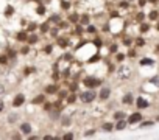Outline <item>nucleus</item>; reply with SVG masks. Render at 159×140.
<instances>
[{"mask_svg": "<svg viewBox=\"0 0 159 140\" xmlns=\"http://www.w3.org/2000/svg\"><path fill=\"white\" fill-rule=\"evenodd\" d=\"M80 100L83 104H90L97 100V92L95 89H86L84 92H80Z\"/></svg>", "mask_w": 159, "mask_h": 140, "instance_id": "f257e3e1", "label": "nucleus"}, {"mask_svg": "<svg viewBox=\"0 0 159 140\" xmlns=\"http://www.w3.org/2000/svg\"><path fill=\"white\" fill-rule=\"evenodd\" d=\"M81 83H83V86L86 89H97V87H100V86L103 84V81H102V78H97V76L89 75V76H84Z\"/></svg>", "mask_w": 159, "mask_h": 140, "instance_id": "f03ea898", "label": "nucleus"}, {"mask_svg": "<svg viewBox=\"0 0 159 140\" xmlns=\"http://www.w3.org/2000/svg\"><path fill=\"white\" fill-rule=\"evenodd\" d=\"M131 67L130 65H120L119 69H117V78H119L120 81H126L131 78Z\"/></svg>", "mask_w": 159, "mask_h": 140, "instance_id": "7ed1b4c3", "label": "nucleus"}, {"mask_svg": "<svg viewBox=\"0 0 159 140\" xmlns=\"http://www.w3.org/2000/svg\"><path fill=\"white\" fill-rule=\"evenodd\" d=\"M111 93H112V89L109 87V86H100V92H97V98L100 101H106L111 98Z\"/></svg>", "mask_w": 159, "mask_h": 140, "instance_id": "20e7f679", "label": "nucleus"}, {"mask_svg": "<svg viewBox=\"0 0 159 140\" xmlns=\"http://www.w3.org/2000/svg\"><path fill=\"white\" fill-rule=\"evenodd\" d=\"M19 131L22 132L24 137H27V135H30L31 132H33V126H31L30 121H22V123L19 125Z\"/></svg>", "mask_w": 159, "mask_h": 140, "instance_id": "39448f33", "label": "nucleus"}, {"mask_svg": "<svg viewBox=\"0 0 159 140\" xmlns=\"http://www.w3.org/2000/svg\"><path fill=\"white\" fill-rule=\"evenodd\" d=\"M142 118H144V115L140 114V112H133V114L126 118V121H128V125H137L142 121Z\"/></svg>", "mask_w": 159, "mask_h": 140, "instance_id": "423d86ee", "label": "nucleus"}, {"mask_svg": "<svg viewBox=\"0 0 159 140\" xmlns=\"http://www.w3.org/2000/svg\"><path fill=\"white\" fill-rule=\"evenodd\" d=\"M25 104V93H16L13 98V107H20Z\"/></svg>", "mask_w": 159, "mask_h": 140, "instance_id": "0eeeda50", "label": "nucleus"}, {"mask_svg": "<svg viewBox=\"0 0 159 140\" xmlns=\"http://www.w3.org/2000/svg\"><path fill=\"white\" fill-rule=\"evenodd\" d=\"M134 104L137 109H147V107H150V101L148 100H145L144 97H137L134 100Z\"/></svg>", "mask_w": 159, "mask_h": 140, "instance_id": "6e6552de", "label": "nucleus"}, {"mask_svg": "<svg viewBox=\"0 0 159 140\" xmlns=\"http://www.w3.org/2000/svg\"><path fill=\"white\" fill-rule=\"evenodd\" d=\"M122 103H123L125 106H131L134 103V95L131 92H126L123 97H122Z\"/></svg>", "mask_w": 159, "mask_h": 140, "instance_id": "1a4fd4ad", "label": "nucleus"}, {"mask_svg": "<svg viewBox=\"0 0 159 140\" xmlns=\"http://www.w3.org/2000/svg\"><path fill=\"white\" fill-rule=\"evenodd\" d=\"M126 126H128V121H126L125 118L117 120L116 125H114V131H123V129H126Z\"/></svg>", "mask_w": 159, "mask_h": 140, "instance_id": "9d476101", "label": "nucleus"}, {"mask_svg": "<svg viewBox=\"0 0 159 140\" xmlns=\"http://www.w3.org/2000/svg\"><path fill=\"white\" fill-rule=\"evenodd\" d=\"M56 92H60V89H58L56 84H48V86H45V89H44V93H50V95H55Z\"/></svg>", "mask_w": 159, "mask_h": 140, "instance_id": "9b49d317", "label": "nucleus"}, {"mask_svg": "<svg viewBox=\"0 0 159 140\" xmlns=\"http://www.w3.org/2000/svg\"><path fill=\"white\" fill-rule=\"evenodd\" d=\"M102 131L103 132H112V131H114V123H112V121H103Z\"/></svg>", "mask_w": 159, "mask_h": 140, "instance_id": "f8f14e48", "label": "nucleus"}, {"mask_svg": "<svg viewBox=\"0 0 159 140\" xmlns=\"http://www.w3.org/2000/svg\"><path fill=\"white\" fill-rule=\"evenodd\" d=\"M45 101V93H41V95H36L33 100H31V104L36 106V104H44Z\"/></svg>", "mask_w": 159, "mask_h": 140, "instance_id": "ddd939ff", "label": "nucleus"}, {"mask_svg": "<svg viewBox=\"0 0 159 140\" xmlns=\"http://www.w3.org/2000/svg\"><path fill=\"white\" fill-rule=\"evenodd\" d=\"M72 123H74V118H72L70 115H64V117H61V126L67 128V126H70Z\"/></svg>", "mask_w": 159, "mask_h": 140, "instance_id": "4468645a", "label": "nucleus"}, {"mask_svg": "<svg viewBox=\"0 0 159 140\" xmlns=\"http://www.w3.org/2000/svg\"><path fill=\"white\" fill-rule=\"evenodd\" d=\"M122 118H126V112L125 111H116L112 114V120L117 121V120H122Z\"/></svg>", "mask_w": 159, "mask_h": 140, "instance_id": "2eb2a0df", "label": "nucleus"}, {"mask_svg": "<svg viewBox=\"0 0 159 140\" xmlns=\"http://www.w3.org/2000/svg\"><path fill=\"white\" fill-rule=\"evenodd\" d=\"M78 24H81L83 26L89 25L90 24V16L89 14H80V22H78Z\"/></svg>", "mask_w": 159, "mask_h": 140, "instance_id": "dca6fc26", "label": "nucleus"}, {"mask_svg": "<svg viewBox=\"0 0 159 140\" xmlns=\"http://www.w3.org/2000/svg\"><path fill=\"white\" fill-rule=\"evenodd\" d=\"M16 39L19 40V42H27V39H28V34H27V31H19V33L16 34Z\"/></svg>", "mask_w": 159, "mask_h": 140, "instance_id": "f3484780", "label": "nucleus"}, {"mask_svg": "<svg viewBox=\"0 0 159 140\" xmlns=\"http://www.w3.org/2000/svg\"><path fill=\"white\" fill-rule=\"evenodd\" d=\"M83 33H86V31H84V26L81 25V24H75V28H74V34H76V36H81Z\"/></svg>", "mask_w": 159, "mask_h": 140, "instance_id": "a211bd4d", "label": "nucleus"}, {"mask_svg": "<svg viewBox=\"0 0 159 140\" xmlns=\"http://www.w3.org/2000/svg\"><path fill=\"white\" fill-rule=\"evenodd\" d=\"M78 22H80V14H78V13H72V14L69 16V24H78Z\"/></svg>", "mask_w": 159, "mask_h": 140, "instance_id": "6ab92c4d", "label": "nucleus"}, {"mask_svg": "<svg viewBox=\"0 0 159 140\" xmlns=\"http://www.w3.org/2000/svg\"><path fill=\"white\" fill-rule=\"evenodd\" d=\"M84 31H86L88 34H97V26L89 24V25H86V26H84Z\"/></svg>", "mask_w": 159, "mask_h": 140, "instance_id": "aec40b11", "label": "nucleus"}, {"mask_svg": "<svg viewBox=\"0 0 159 140\" xmlns=\"http://www.w3.org/2000/svg\"><path fill=\"white\" fill-rule=\"evenodd\" d=\"M139 64L142 65V67H144V65H154V61L150 59V58H142V59L139 61Z\"/></svg>", "mask_w": 159, "mask_h": 140, "instance_id": "412c9836", "label": "nucleus"}, {"mask_svg": "<svg viewBox=\"0 0 159 140\" xmlns=\"http://www.w3.org/2000/svg\"><path fill=\"white\" fill-rule=\"evenodd\" d=\"M38 34H31V36H28V39H27V44L28 45H34L36 42H38Z\"/></svg>", "mask_w": 159, "mask_h": 140, "instance_id": "4be33fe9", "label": "nucleus"}, {"mask_svg": "<svg viewBox=\"0 0 159 140\" xmlns=\"http://www.w3.org/2000/svg\"><path fill=\"white\" fill-rule=\"evenodd\" d=\"M17 118H19V115H17V114H10V115H8V123L14 125L16 121H17Z\"/></svg>", "mask_w": 159, "mask_h": 140, "instance_id": "5701e85b", "label": "nucleus"}, {"mask_svg": "<svg viewBox=\"0 0 159 140\" xmlns=\"http://www.w3.org/2000/svg\"><path fill=\"white\" fill-rule=\"evenodd\" d=\"M67 44H69V40H67L66 38H58V45H60L61 48H66Z\"/></svg>", "mask_w": 159, "mask_h": 140, "instance_id": "b1692460", "label": "nucleus"}, {"mask_svg": "<svg viewBox=\"0 0 159 140\" xmlns=\"http://www.w3.org/2000/svg\"><path fill=\"white\" fill-rule=\"evenodd\" d=\"M75 101H76V95L74 92H69V95H67V103H69V104H74Z\"/></svg>", "mask_w": 159, "mask_h": 140, "instance_id": "393cba45", "label": "nucleus"}, {"mask_svg": "<svg viewBox=\"0 0 159 140\" xmlns=\"http://www.w3.org/2000/svg\"><path fill=\"white\" fill-rule=\"evenodd\" d=\"M61 139L62 140H74L75 139V132H66V134L61 135Z\"/></svg>", "mask_w": 159, "mask_h": 140, "instance_id": "a878e982", "label": "nucleus"}, {"mask_svg": "<svg viewBox=\"0 0 159 140\" xmlns=\"http://www.w3.org/2000/svg\"><path fill=\"white\" fill-rule=\"evenodd\" d=\"M50 22H53V24H60V20H61V16L60 14H52L50 16Z\"/></svg>", "mask_w": 159, "mask_h": 140, "instance_id": "bb28decb", "label": "nucleus"}, {"mask_svg": "<svg viewBox=\"0 0 159 140\" xmlns=\"http://www.w3.org/2000/svg\"><path fill=\"white\" fill-rule=\"evenodd\" d=\"M148 30H150V25L148 24H142V25H140V28H139V31H140V33H148Z\"/></svg>", "mask_w": 159, "mask_h": 140, "instance_id": "cd10ccee", "label": "nucleus"}, {"mask_svg": "<svg viewBox=\"0 0 159 140\" xmlns=\"http://www.w3.org/2000/svg\"><path fill=\"white\" fill-rule=\"evenodd\" d=\"M158 17H159V13H158V11H151V13L148 14V19H150V20H156Z\"/></svg>", "mask_w": 159, "mask_h": 140, "instance_id": "c85d7f7f", "label": "nucleus"}, {"mask_svg": "<svg viewBox=\"0 0 159 140\" xmlns=\"http://www.w3.org/2000/svg\"><path fill=\"white\" fill-rule=\"evenodd\" d=\"M148 83L150 84H154L156 87H159V76H153V78H150Z\"/></svg>", "mask_w": 159, "mask_h": 140, "instance_id": "c756f323", "label": "nucleus"}, {"mask_svg": "<svg viewBox=\"0 0 159 140\" xmlns=\"http://www.w3.org/2000/svg\"><path fill=\"white\" fill-rule=\"evenodd\" d=\"M94 45H95L97 48H98V47L102 48V47H103V40L100 39V38H95V39H94Z\"/></svg>", "mask_w": 159, "mask_h": 140, "instance_id": "7c9ffc66", "label": "nucleus"}, {"mask_svg": "<svg viewBox=\"0 0 159 140\" xmlns=\"http://www.w3.org/2000/svg\"><path fill=\"white\" fill-rule=\"evenodd\" d=\"M134 42H136V47H144V45H145V39L137 38V39L134 40Z\"/></svg>", "mask_w": 159, "mask_h": 140, "instance_id": "2f4dec72", "label": "nucleus"}, {"mask_svg": "<svg viewBox=\"0 0 159 140\" xmlns=\"http://www.w3.org/2000/svg\"><path fill=\"white\" fill-rule=\"evenodd\" d=\"M125 58H126L125 53H117V55H116V61H117V62H122Z\"/></svg>", "mask_w": 159, "mask_h": 140, "instance_id": "473e14b6", "label": "nucleus"}, {"mask_svg": "<svg viewBox=\"0 0 159 140\" xmlns=\"http://www.w3.org/2000/svg\"><path fill=\"white\" fill-rule=\"evenodd\" d=\"M36 13H38L39 16H42V14H45V6H44V5H39L38 8H36Z\"/></svg>", "mask_w": 159, "mask_h": 140, "instance_id": "72a5a7b5", "label": "nucleus"}, {"mask_svg": "<svg viewBox=\"0 0 159 140\" xmlns=\"http://www.w3.org/2000/svg\"><path fill=\"white\" fill-rule=\"evenodd\" d=\"M154 121H140V128H148V126H153Z\"/></svg>", "mask_w": 159, "mask_h": 140, "instance_id": "f704fd0d", "label": "nucleus"}, {"mask_svg": "<svg viewBox=\"0 0 159 140\" xmlns=\"http://www.w3.org/2000/svg\"><path fill=\"white\" fill-rule=\"evenodd\" d=\"M53 109V104H52V103H48V101H44V111H52Z\"/></svg>", "mask_w": 159, "mask_h": 140, "instance_id": "c9c22d12", "label": "nucleus"}, {"mask_svg": "<svg viewBox=\"0 0 159 140\" xmlns=\"http://www.w3.org/2000/svg\"><path fill=\"white\" fill-rule=\"evenodd\" d=\"M144 19H145V14H144L142 11L136 14V20H137V22H144Z\"/></svg>", "mask_w": 159, "mask_h": 140, "instance_id": "e433bc0d", "label": "nucleus"}, {"mask_svg": "<svg viewBox=\"0 0 159 140\" xmlns=\"http://www.w3.org/2000/svg\"><path fill=\"white\" fill-rule=\"evenodd\" d=\"M8 61H10V58H8L6 55H2V56H0V64L5 65V64H8Z\"/></svg>", "mask_w": 159, "mask_h": 140, "instance_id": "4c0bfd02", "label": "nucleus"}, {"mask_svg": "<svg viewBox=\"0 0 159 140\" xmlns=\"http://www.w3.org/2000/svg\"><path fill=\"white\" fill-rule=\"evenodd\" d=\"M117 50H119V45L117 44H111L109 45V52L111 53H117Z\"/></svg>", "mask_w": 159, "mask_h": 140, "instance_id": "58836bf2", "label": "nucleus"}, {"mask_svg": "<svg viewBox=\"0 0 159 140\" xmlns=\"http://www.w3.org/2000/svg\"><path fill=\"white\" fill-rule=\"evenodd\" d=\"M95 132H97V129H89V131H86L83 135H84V137H90V135H94Z\"/></svg>", "mask_w": 159, "mask_h": 140, "instance_id": "ea45409f", "label": "nucleus"}, {"mask_svg": "<svg viewBox=\"0 0 159 140\" xmlns=\"http://www.w3.org/2000/svg\"><path fill=\"white\" fill-rule=\"evenodd\" d=\"M33 72H36V69H34V67H28V69H27V70H24V75L27 76V75L33 73Z\"/></svg>", "mask_w": 159, "mask_h": 140, "instance_id": "a19ab883", "label": "nucleus"}, {"mask_svg": "<svg viewBox=\"0 0 159 140\" xmlns=\"http://www.w3.org/2000/svg\"><path fill=\"white\" fill-rule=\"evenodd\" d=\"M28 52H30V47H28V45H24V47L20 48V53H22V55H27Z\"/></svg>", "mask_w": 159, "mask_h": 140, "instance_id": "79ce46f5", "label": "nucleus"}, {"mask_svg": "<svg viewBox=\"0 0 159 140\" xmlns=\"http://www.w3.org/2000/svg\"><path fill=\"white\" fill-rule=\"evenodd\" d=\"M5 92H6L5 86H3V83H0V98H2L3 95H5Z\"/></svg>", "mask_w": 159, "mask_h": 140, "instance_id": "37998d69", "label": "nucleus"}, {"mask_svg": "<svg viewBox=\"0 0 159 140\" xmlns=\"http://www.w3.org/2000/svg\"><path fill=\"white\" fill-rule=\"evenodd\" d=\"M61 8H62V10H69V8H70V3L64 0V2H61Z\"/></svg>", "mask_w": 159, "mask_h": 140, "instance_id": "c03bdc74", "label": "nucleus"}, {"mask_svg": "<svg viewBox=\"0 0 159 140\" xmlns=\"http://www.w3.org/2000/svg\"><path fill=\"white\" fill-rule=\"evenodd\" d=\"M13 13H14V8H13V6H8L6 11H5V16H11Z\"/></svg>", "mask_w": 159, "mask_h": 140, "instance_id": "a18cd8bd", "label": "nucleus"}, {"mask_svg": "<svg viewBox=\"0 0 159 140\" xmlns=\"http://www.w3.org/2000/svg\"><path fill=\"white\" fill-rule=\"evenodd\" d=\"M27 139H30V140H38L39 135H38V134H30V135H27Z\"/></svg>", "mask_w": 159, "mask_h": 140, "instance_id": "49530a36", "label": "nucleus"}, {"mask_svg": "<svg viewBox=\"0 0 159 140\" xmlns=\"http://www.w3.org/2000/svg\"><path fill=\"white\" fill-rule=\"evenodd\" d=\"M58 31H60L58 28H52V30H50V34H52L53 38H56V36H58Z\"/></svg>", "mask_w": 159, "mask_h": 140, "instance_id": "de8ad7c7", "label": "nucleus"}, {"mask_svg": "<svg viewBox=\"0 0 159 140\" xmlns=\"http://www.w3.org/2000/svg\"><path fill=\"white\" fill-rule=\"evenodd\" d=\"M128 6H130V2H126V0H125V2H120V8H123V10H126Z\"/></svg>", "mask_w": 159, "mask_h": 140, "instance_id": "09e8293b", "label": "nucleus"}, {"mask_svg": "<svg viewBox=\"0 0 159 140\" xmlns=\"http://www.w3.org/2000/svg\"><path fill=\"white\" fill-rule=\"evenodd\" d=\"M131 42H133V40H131L130 38H123V45H126V47H130V45H131Z\"/></svg>", "mask_w": 159, "mask_h": 140, "instance_id": "8fccbe9b", "label": "nucleus"}, {"mask_svg": "<svg viewBox=\"0 0 159 140\" xmlns=\"http://www.w3.org/2000/svg\"><path fill=\"white\" fill-rule=\"evenodd\" d=\"M97 61H100V56L98 55H94V58H90L88 62H97Z\"/></svg>", "mask_w": 159, "mask_h": 140, "instance_id": "3c124183", "label": "nucleus"}, {"mask_svg": "<svg viewBox=\"0 0 159 140\" xmlns=\"http://www.w3.org/2000/svg\"><path fill=\"white\" fill-rule=\"evenodd\" d=\"M3 111H5V101L0 98V112H3Z\"/></svg>", "mask_w": 159, "mask_h": 140, "instance_id": "603ef678", "label": "nucleus"}, {"mask_svg": "<svg viewBox=\"0 0 159 140\" xmlns=\"http://www.w3.org/2000/svg\"><path fill=\"white\" fill-rule=\"evenodd\" d=\"M78 89V83H72V86H70V92H74V90H76Z\"/></svg>", "mask_w": 159, "mask_h": 140, "instance_id": "864d4df0", "label": "nucleus"}, {"mask_svg": "<svg viewBox=\"0 0 159 140\" xmlns=\"http://www.w3.org/2000/svg\"><path fill=\"white\" fill-rule=\"evenodd\" d=\"M52 52H53V47L52 45H47V47H45V53L48 55V53H52Z\"/></svg>", "mask_w": 159, "mask_h": 140, "instance_id": "5fc2aeb1", "label": "nucleus"}, {"mask_svg": "<svg viewBox=\"0 0 159 140\" xmlns=\"http://www.w3.org/2000/svg\"><path fill=\"white\" fill-rule=\"evenodd\" d=\"M42 139H45V140H52V139H53V135H50V134H45Z\"/></svg>", "mask_w": 159, "mask_h": 140, "instance_id": "6e6d98bb", "label": "nucleus"}, {"mask_svg": "<svg viewBox=\"0 0 159 140\" xmlns=\"http://www.w3.org/2000/svg\"><path fill=\"white\" fill-rule=\"evenodd\" d=\"M134 55H136L134 50H130V52H128V56H130V58H134Z\"/></svg>", "mask_w": 159, "mask_h": 140, "instance_id": "4d7b16f0", "label": "nucleus"}, {"mask_svg": "<svg viewBox=\"0 0 159 140\" xmlns=\"http://www.w3.org/2000/svg\"><path fill=\"white\" fill-rule=\"evenodd\" d=\"M145 3H147V0H139V6H145Z\"/></svg>", "mask_w": 159, "mask_h": 140, "instance_id": "13d9d810", "label": "nucleus"}, {"mask_svg": "<svg viewBox=\"0 0 159 140\" xmlns=\"http://www.w3.org/2000/svg\"><path fill=\"white\" fill-rule=\"evenodd\" d=\"M147 2H150V3H153V5H156V3L159 2V0H147Z\"/></svg>", "mask_w": 159, "mask_h": 140, "instance_id": "bf43d9fd", "label": "nucleus"}, {"mask_svg": "<svg viewBox=\"0 0 159 140\" xmlns=\"http://www.w3.org/2000/svg\"><path fill=\"white\" fill-rule=\"evenodd\" d=\"M156 52L159 53V45H156Z\"/></svg>", "mask_w": 159, "mask_h": 140, "instance_id": "052dcab7", "label": "nucleus"}, {"mask_svg": "<svg viewBox=\"0 0 159 140\" xmlns=\"http://www.w3.org/2000/svg\"><path fill=\"white\" fill-rule=\"evenodd\" d=\"M156 30H158V31H159V24H158V25H156Z\"/></svg>", "mask_w": 159, "mask_h": 140, "instance_id": "680f3d73", "label": "nucleus"}, {"mask_svg": "<svg viewBox=\"0 0 159 140\" xmlns=\"http://www.w3.org/2000/svg\"><path fill=\"white\" fill-rule=\"evenodd\" d=\"M156 121H159V117H158V118H156Z\"/></svg>", "mask_w": 159, "mask_h": 140, "instance_id": "e2e57ef3", "label": "nucleus"}]
</instances>
